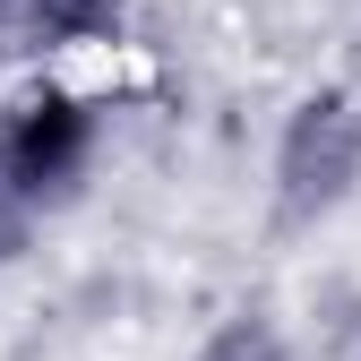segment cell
I'll return each instance as SVG.
<instances>
[{
	"label": "cell",
	"mask_w": 361,
	"mask_h": 361,
	"mask_svg": "<svg viewBox=\"0 0 361 361\" xmlns=\"http://www.w3.org/2000/svg\"><path fill=\"white\" fill-rule=\"evenodd\" d=\"M104 147V104L69 78H26L0 104V207H18L26 224L78 198V180L95 172Z\"/></svg>",
	"instance_id": "obj_2"
},
{
	"label": "cell",
	"mask_w": 361,
	"mask_h": 361,
	"mask_svg": "<svg viewBox=\"0 0 361 361\" xmlns=\"http://www.w3.org/2000/svg\"><path fill=\"white\" fill-rule=\"evenodd\" d=\"M129 9L138 0H26L18 43H35V52H104V43L129 35Z\"/></svg>",
	"instance_id": "obj_3"
},
{
	"label": "cell",
	"mask_w": 361,
	"mask_h": 361,
	"mask_svg": "<svg viewBox=\"0 0 361 361\" xmlns=\"http://www.w3.org/2000/svg\"><path fill=\"white\" fill-rule=\"evenodd\" d=\"M26 26V0H0V35H18Z\"/></svg>",
	"instance_id": "obj_5"
},
{
	"label": "cell",
	"mask_w": 361,
	"mask_h": 361,
	"mask_svg": "<svg viewBox=\"0 0 361 361\" xmlns=\"http://www.w3.org/2000/svg\"><path fill=\"white\" fill-rule=\"evenodd\" d=\"M190 361H301V344H293V327L267 301H241V310H224V319L198 336Z\"/></svg>",
	"instance_id": "obj_4"
},
{
	"label": "cell",
	"mask_w": 361,
	"mask_h": 361,
	"mask_svg": "<svg viewBox=\"0 0 361 361\" xmlns=\"http://www.w3.org/2000/svg\"><path fill=\"white\" fill-rule=\"evenodd\" d=\"M353 198H361V86L353 78H319L276 121L267 215H276V233H319Z\"/></svg>",
	"instance_id": "obj_1"
}]
</instances>
